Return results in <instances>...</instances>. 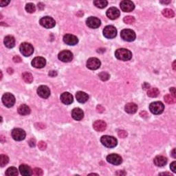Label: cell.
Here are the masks:
<instances>
[{"label":"cell","instance_id":"29","mask_svg":"<svg viewBox=\"0 0 176 176\" xmlns=\"http://www.w3.org/2000/svg\"><path fill=\"white\" fill-rule=\"evenodd\" d=\"M22 78L23 81L27 83H31L33 81V76L29 72H24L22 74Z\"/></svg>","mask_w":176,"mask_h":176},{"label":"cell","instance_id":"32","mask_svg":"<svg viewBox=\"0 0 176 176\" xmlns=\"http://www.w3.org/2000/svg\"><path fill=\"white\" fill-rule=\"evenodd\" d=\"M108 2L105 0H97V1H94V4L96 7L99 8H104L107 6Z\"/></svg>","mask_w":176,"mask_h":176},{"label":"cell","instance_id":"47","mask_svg":"<svg viewBox=\"0 0 176 176\" xmlns=\"http://www.w3.org/2000/svg\"><path fill=\"white\" fill-rule=\"evenodd\" d=\"M170 92L172 94V96L175 97V87H171L170 89Z\"/></svg>","mask_w":176,"mask_h":176},{"label":"cell","instance_id":"17","mask_svg":"<svg viewBox=\"0 0 176 176\" xmlns=\"http://www.w3.org/2000/svg\"><path fill=\"white\" fill-rule=\"evenodd\" d=\"M63 41L69 45H75L76 44L78 43V39L73 34H67L63 37Z\"/></svg>","mask_w":176,"mask_h":176},{"label":"cell","instance_id":"35","mask_svg":"<svg viewBox=\"0 0 176 176\" xmlns=\"http://www.w3.org/2000/svg\"><path fill=\"white\" fill-rule=\"evenodd\" d=\"M26 10L29 13H33L36 10V7H35L34 4L28 3L26 6Z\"/></svg>","mask_w":176,"mask_h":176},{"label":"cell","instance_id":"36","mask_svg":"<svg viewBox=\"0 0 176 176\" xmlns=\"http://www.w3.org/2000/svg\"><path fill=\"white\" fill-rule=\"evenodd\" d=\"M98 76H99V78H100L101 80L103 81H107L109 78V77H110L109 74L106 72H100V73L98 74Z\"/></svg>","mask_w":176,"mask_h":176},{"label":"cell","instance_id":"33","mask_svg":"<svg viewBox=\"0 0 176 176\" xmlns=\"http://www.w3.org/2000/svg\"><path fill=\"white\" fill-rule=\"evenodd\" d=\"M164 101L166 102L167 104L171 105V104H174V103L176 102V99L175 97L170 95V94H166V95L164 96Z\"/></svg>","mask_w":176,"mask_h":176},{"label":"cell","instance_id":"9","mask_svg":"<svg viewBox=\"0 0 176 176\" xmlns=\"http://www.w3.org/2000/svg\"><path fill=\"white\" fill-rule=\"evenodd\" d=\"M11 135H12V137L15 140H17V141H21V140L25 139L26 132L22 129L16 128L14 129L12 131Z\"/></svg>","mask_w":176,"mask_h":176},{"label":"cell","instance_id":"31","mask_svg":"<svg viewBox=\"0 0 176 176\" xmlns=\"http://www.w3.org/2000/svg\"><path fill=\"white\" fill-rule=\"evenodd\" d=\"M162 15H164L166 18H173L175 16V13L173 12V10L169 9V8H166L162 10Z\"/></svg>","mask_w":176,"mask_h":176},{"label":"cell","instance_id":"40","mask_svg":"<svg viewBox=\"0 0 176 176\" xmlns=\"http://www.w3.org/2000/svg\"><path fill=\"white\" fill-rule=\"evenodd\" d=\"M118 135L120 138H125L127 136V133L124 130H119L118 132Z\"/></svg>","mask_w":176,"mask_h":176},{"label":"cell","instance_id":"1","mask_svg":"<svg viewBox=\"0 0 176 176\" xmlns=\"http://www.w3.org/2000/svg\"><path fill=\"white\" fill-rule=\"evenodd\" d=\"M115 56L118 60L126 61L131 59L132 53L130 50L125 49V48H120L116 51Z\"/></svg>","mask_w":176,"mask_h":176},{"label":"cell","instance_id":"41","mask_svg":"<svg viewBox=\"0 0 176 176\" xmlns=\"http://www.w3.org/2000/svg\"><path fill=\"white\" fill-rule=\"evenodd\" d=\"M175 167H176V162L174 161V162H173L171 164V166H170V168L171 169V171H172L173 173L176 172V168H175Z\"/></svg>","mask_w":176,"mask_h":176},{"label":"cell","instance_id":"20","mask_svg":"<svg viewBox=\"0 0 176 176\" xmlns=\"http://www.w3.org/2000/svg\"><path fill=\"white\" fill-rule=\"evenodd\" d=\"M93 127L96 131H103L107 128V124L106 122L103 120H96L94 122Z\"/></svg>","mask_w":176,"mask_h":176},{"label":"cell","instance_id":"45","mask_svg":"<svg viewBox=\"0 0 176 176\" xmlns=\"http://www.w3.org/2000/svg\"><path fill=\"white\" fill-rule=\"evenodd\" d=\"M29 144L30 147H34L35 146V140L34 139H30L29 140Z\"/></svg>","mask_w":176,"mask_h":176},{"label":"cell","instance_id":"48","mask_svg":"<svg viewBox=\"0 0 176 176\" xmlns=\"http://www.w3.org/2000/svg\"><path fill=\"white\" fill-rule=\"evenodd\" d=\"M149 87H150V85L148 84V83H144V85H143V88H144V89H149Z\"/></svg>","mask_w":176,"mask_h":176},{"label":"cell","instance_id":"39","mask_svg":"<svg viewBox=\"0 0 176 176\" xmlns=\"http://www.w3.org/2000/svg\"><path fill=\"white\" fill-rule=\"evenodd\" d=\"M38 147L39 149H41V150H45L46 149V147H47V144H46V143L43 141H40L38 143Z\"/></svg>","mask_w":176,"mask_h":176},{"label":"cell","instance_id":"43","mask_svg":"<svg viewBox=\"0 0 176 176\" xmlns=\"http://www.w3.org/2000/svg\"><path fill=\"white\" fill-rule=\"evenodd\" d=\"M10 3V1H4V0H1L0 1V5H1V7H4V6H6L8 4Z\"/></svg>","mask_w":176,"mask_h":176},{"label":"cell","instance_id":"4","mask_svg":"<svg viewBox=\"0 0 176 176\" xmlns=\"http://www.w3.org/2000/svg\"><path fill=\"white\" fill-rule=\"evenodd\" d=\"M120 37L124 41L131 42L135 40L136 35L133 30L131 29H124L120 32Z\"/></svg>","mask_w":176,"mask_h":176},{"label":"cell","instance_id":"22","mask_svg":"<svg viewBox=\"0 0 176 176\" xmlns=\"http://www.w3.org/2000/svg\"><path fill=\"white\" fill-rule=\"evenodd\" d=\"M76 100H78V102L81 103H84L88 100V99H89V96H88L85 92L79 91L76 92Z\"/></svg>","mask_w":176,"mask_h":176},{"label":"cell","instance_id":"8","mask_svg":"<svg viewBox=\"0 0 176 176\" xmlns=\"http://www.w3.org/2000/svg\"><path fill=\"white\" fill-rule=\"evenodd\" d=\"M2 102L6 107H11L15 105V98L12 94L6 93L2 96Z\"/></svg>","mask_w":176,"mask_h":176},{"label":"cell","instance_id":"6","mask_svg":"<svg viewBox=\"0 0 176 176\" xmlns=\"http://www.w3.org/2000/svg\"><path fill=\"white\" fill-rule=\"evenodd\" d=\"M39 23L43 27L48 28H54L55 25H56V21H55L54 19L53 18H52L51 17H44L43 18H41L39 21Z\"/></svg>","mask_w":176,"mask_h":176},{"label":"cell","instance_id":"44","mask_svg":"<svg viewBox=\"0 0 176 176\" xmlns=\"http://www.w3.org/2000/svg\"><path fill=\"white\" fill-rule=\"evenodd\" d=\"M13 61L15 63H20L21 61V59L19 56H15L13 57Z\"/></svg>","mask_w":176,"mask_h":176},{"label":"cell","instance_id":"25","mask_svg":"<svg viewBox=\"0 0 176 176\" xmlns=\"http://www.w3.org/2000/svg\"><path fill=\"white\" fill-rule=\"evenodd\" d=\"M125 110L128 114H135L138 110V105L134 103H129L125 105Z\"/></svg>","mask_w":176,"mask_h":176},{"label":"cell","instance_id":"2","mask_svg":"<svg viewBox=\"0 0 176 176\" xmlns=\"http://www.w3.org/2000/svg\"><path fill=\"white\" fill-rule=\"evenodd\" d=\"M100 142L105 147L108 148H113L115 147L118 144L117 140L113 136H103L100 138Z\"/></svg>","mask_w":176,"mask_h":176},{"label":"cell","instance_id":"7","mask_svg":"<svg viewBox=\"0 0 176 176\" xmlns=\"http://www.w3.org/2000/svg\"><path fill=\"white\" fill-rule=\"evenodd\" d=\"M103 35L107 39H113L117 35V30L113 26H107L103 30Z\"/></svg>","mask_w":176,"mask_h":176},{"label":"cell","instance_id":"37","mask_svg":"<svg viewBox=\"0 0 176 176\" xmlns=\"http://www.w3.org/2000/svg\"><path fill=\"white\" fill-rule=\"evenodd\" d=\"M123 21H124L125 23L132 24L135 22V18L132 16H127L123 19Z\"/></svg>","mask_w":176,"mask_h":176},{"label":"cell","instance_id":"10","mask_svg":"<svg viewBox=\"0 0 176 176\" xmlns=\"http://www.w3.org/2000/svg\"><path fill=\"white\" fill-rule=\"evenodd\" d=\"M58 58L63 62L68 63L73 59V54L69 50H63L59 54Z\"/></svg>","mask_w":176,"mask_h":176},{"label":"cell","instance_id":"52","mask_svg":"<svg viewBox=\"0 0 176 176\" xmlns=\"http://www.w3.org/2000/svg\"><path fill=\"white\" fill-rule=\"evenodd\" d=\"M164 174H166V175H171V173H160V175H164Z\"/></svg>","mask_w":176,"mask_h":176},{"label":"cell","instance_id":"49","mask_svg":"<svg viewBox=\"0 0 176 176\" xmlns=\"http://www.w3.org/2000/svg\"><path fill=\"white\" fill-rule=\"evenodd\" d=\"M38 8L39 10H42L44 8V5L42 3H39L38 4Z\"/></svg>","mask_w":176,"mask_h":176},{"label":"cell","instance_id":"42","mask_svg":"<svg viewBox=\"0 0 176 176\" xmlns=\"http://www.w3.org/2000/svg\"><path fill=\"white\" fill-rule=\"evenodd\" d=\"M96 110H97V111L99 112V113H102V112L105 111V108L102 106V105H98L97 107H96Z\"/></svg>","mask_w":176,"mask_h":176},{"label":"cell","instance_id":"46","mask_svg":"<svg viewBox=\"0 0 176 176\" xmlns=\"http://www.w3.org/2000/svg\"><path fill=\"white\" fill-rule=\"evenodd\" d=\"M57 75V73L56 71H50L49 72V76L52 77H54L55 76Z\"/></svg>","mask_w":176,"mask_h":176},{"label":"cell","instance_id":"11","mask_svg":"<svg viewBox=\"0 0 176 176\" xmlns=\"http://www.w3.org/2000/svg\"><path fill=\"white\" fill-rule=\"evenodd\" d=\"M120 6L121 10L125 12H131L135 8L134 4L131 1H129V0H125V1H121Z\"/></svg>","mask_w":176,"mask_h":176},{"label":"cell","instance_id":"19","mask_svg":"<svg viewBox=\"0 0 176 176\" xmlns=\"http://www.w3.org/2000/svg\"><path fill=\"white\" fill-rule=\"evenodd\" d=\"M61 100L63 103L65 105H70L73 103V96L69 92H64V93L61 94Z\"/></svg>","mask_w":176,"mask_h":176},{"label":"cell","instance_id":"5","mask_svg":"<svg viewBox=\"0 0 176 176\" xmlns=\"http://www.w3.org/2000/svg\"><path fill=\"white\" fill-rule=\"evenodd\" d=\"M21 53L25 56H30L34 52V48L29 43H22L19 48Z\"/></svg>","mask_w":176,"mask_h":176},{"label":"cell","instance_id":"27","mask_svg":"<svg viewBox=\"0 0 176 176\" xmlns=\"http://www.w3.org/2000/svg\"><path fill=\"white\" fill-rule=\"evenodd\" d=\"M18 113L21 116L28 115L30 113V107L26 105H21L18 108Z\"/></svg>","mask_w":176,"mask_h":176},{"label":"cell","instance_id":"16","mask_svg":"<svg viewBox=\"0 0 176 176\" xmlns=\"http://www.w3.org/2000/svg\"><path fill=\"white\" fill-rule=\"evenodd\" d=\"M45 59L41 56L35 57L32 61V65L35 68H43L45 67Z\"/></svg>","mask_w":176,"mask_h":176},{"label":"cell","instance_id":"28","mask_svg":"<svg viewBox=\"0 0 176 176\" xmlns=\"http://www.w3.org/2000/svg\"><path fill=\"white\" fill-rule=\"evenodd\" d=\"M160 91L158 88L156 87H151L150 89H149L148 92H147V95L149 97L151 98H155L159 95Z\"/></svg>","mask_w":176,"mask_h":176},{"label":"cell","instance_id":"13","mask_svg":"<svg viewBox=\"0 0 176 176\" xmlns=\"http://www.w3.org/2000/svg\"><path fill=\"white\" fill-rule=\"evenodd\" d=\"M100 61L98 59L95 58V57H92L87 60V67L89 70H95L98 69L100 66Z\"/></svg>","mask_w":176,"mask_h":176},{"label":"cell","instance_id":"50","mask_svg":"<svg viewBox=\"0 0 176 176\" xmlns=\"http://www.w3.org/2000/svg\"><path fill=\"white\" fill-rule=\"evenodd\" d=\"M171 155L173 156V158H176V155H175V149H173L172 152H171Z\"/></svg>","mask_w":176,"mask_h":176},{"label":"cell","instance_id":"12","mask_svg":"<svg viewBox=\"0 0 176 176\" xmlns=\"http://www.w3.org/2000/svg\"><path fill=\"white\" fill-rule=\"evenodd\" d=\"M107 161L114 165H119L122 162V159L118 154L112 153L107 156Z\"/></svg>","mask_w":176,"mask_h":176},{"label":"cell","instance_id":"26","mask_svg":"<svg viewBox=\"0 0 176 176\" xmlns=\"http://www.w3.org/2000/svg\"><path fill=\"white\" fill-rule=\"evenodd\" d=\"M4 44L6 47L8 48H12L15 45V39L14 37L11 35H8L4 38Z\"/></svg>","mask_w":176,"mask_h":176},{"label":"cell","instance_id":"3","mask_svg":"<svg viewBox=\"0 0 176 176\" xmlns=\"http://www.w3.org/2000/svg\"><path fill=\"white\" fill-rule=\"evenodd\" d=\"M149 109L151 112L153 114H160L163 112L164 109V105L162 102L160 101H155V102L151 103L149 105Z\"/></svg>","mask_w":176,"mask_h":176},{"label":"cell","instance_id":"53","mask_svg":"<svg viewBox=\"0 0 176 176\" xmlns=\"http://www.w3.org/2000/svg\"><path fill=\"white\" fill-rule=\"evenodd\" d=\"M173 70H175V61L173 62Z\"/></svg>","mask_w":176,"mask_h":176},{"label":"cell","instance_id":"30","mask_svg":"<svg viewBox=\"0 0 176 176\" xmlns=\"http://www.w3.org/2000/svg\"><path fill=\"white\" fill-rule=\"evenodd\" d=\"M6 175L8 176H15L18 175V170L14 166L9 167L6 171Z\"/></svg>","mask_w":176,"mask_h":176},{"label":"cell","instance_id":"21","mask_svg":"<svg viewBox=\"0 0 176 176\" xmlns=\"http://www.w3.org/2000/svg\"><path fill=\"white\" fill-rule=\"evenodd\" d=\"M72 116L74 120H81L84 117V113L81 108H74L72 111Z\"/></svg>","mask_w":176,"mask_h":176},{"label":"cell","instance_id":"38","mask_svg":"<svg viewBox=\"0 0 176 176\" xmlns=\"http://www.w3.org/2000/svg\"><path fill=\"white\" fill-rule=\"evenodd\" d=\"M32 175L36 176H41L43 175V171L40 168H35L32 171Z\"/></svg>","mask_w":176,"mask_h":176},{"label":"cell","instance_id":"51","mask_svg":"<svg viewBox=\"0 0 176 176\" xmlns=\"http://www.w3.org/2000/svg\"><path fill=\"white\" fill-rule=\"evenodd\" d=\"M171 2V1H160V3H162V4H169Z\"/></svg>","mask_w":176,"mask_h":176},{"label":"cell","instance_id":"18","mask_svg":"<svg viewBox=\"0 0 176 176\" xmlns=\"http://www.w3.org/2000/svg\"><path fill=\"white\" fill-rule=\"evenodd\" d=\"M106 15L109 19L114 20V19H118L120 16V11L118 8L115 7H111L107 10Z\"/></svg>","mask_w":176,"mask_h":176},{"label":"cell","instance_id":"15","mask_svg":"<svg viewBox=\"0 0 176 176\" xmlns=\"http://www.w3.org/2000/svg\"><path fill=\"white\" fill-rule=\"evenodd\" d=\"M37 94L41 98H48L50 95V90L46 85H41L37 89Z\"/></svg>","mask_w":176,"mask_h":176},{"label":"cell","instance_id":"34","mask_svg":"<svg viewBox=\"0 0 176 176\" xmlns=\"http://www.w3.org/2000/svg\"><path fill=\"white\" fill-rule=\"evenodd\" d=\"M9 162V158L7 155L1 154L0 155V165L1 167H4L6 164H7Z\"/></svg>","mask_w":176,"mask_h":176},{"label":"cell","instance_id":"14","mask_svg":"<svg viewBox=\"0 0 176 176\" xmlns=\"http://www.w3.org/2000/svg\"><path fill=\"white\" fill-rule=\"evenodd\" d=\"M86 24L89 28L96 29V28H98L100 26L101 22L100 19L97 18V17H90L87 19Z\"/></svg>","mask_w":176,"mask_h":176},{"label":"cell","instance_id":"23","mask_svg":"<svg viewBox=\"0 0 176 176\" xmlns=\"http://www.w3.org/2000/svg\"><path fill=\"white\" fill-rule=\"evenodd\" d=\"M153 162L157 166H163L167 163V159L164 156L158 155L154 158Z\"/></svg>","mask_w":176,"mask_h":176},{"label":"cell","instance_id":"24","mask_svg":"<svg viewBox=\"0 0 176 176\" xmlns=\"http://www.w3.org/2000/svg\"><path fill=\"white\" fill-rule=\"evenodd\" d=\"M19 171L22 175L28 176L32 175V170L31 168L27 164H23L19 166Z\"/></svg>","mask_w":176,"mask_h":176}]
</instances>
